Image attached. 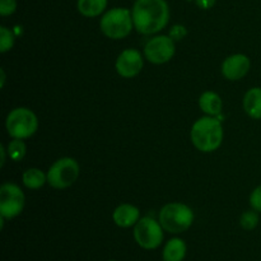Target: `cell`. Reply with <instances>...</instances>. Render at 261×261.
Listing matches in <instances>:
<instances>
[{"mask_svg":"<svg viewBox=\"0 0 261 261\" xmlns=\"http://www.w3.org/2000/svg\"><path fill=\"white\" fill-rule=\"evenodd\" d=\"M135 30L142 35H153L167 25L170 8L166 0H137L132 10Z\"/></svg>","mask_w":261,"mask_h":261,"instance_id":"obj_1","label":"cell"},{"mask_svg":"<svg viewBox=\"0 0 261 261\" xmlns=\"http://www.w3.org/2000/svg\"><path fill=\"white\" fill-rule=\"evenodd\" d=\"M223 140V127L216 116H204L196 120L191 127V142L201 152H214Z\"/></svg>","mask_w":261,"mask_h":261,"instance_id":"obj_2","label":"cell"},{"mask_svg":"<svg viewBox=\"0 0 261 261\" xmlns=\"http://www.w3.org/2000/svg\"><path fill=\"white\" fill-rule=\"evenodd\" d=\"M194 222V212L182 203L166 204L160 212V223L170 233H182Z\"/></svg>","mask_w":261,"mask_h":261,"instance_id":"obj_3","label":"cell"},{"mask_svg":"<svg viewBox=\"0 0 261 261\" xmlns=\"http://www.w3.org/2000/svg\"><path fill=\"white\" fill-rule=\"evenodd\" d=\"M133 14L125 8H114L105 13L99 22V27L105 36L112 40H121L130 35L133 30Z\"/></svg>","mask_w":261,"mask_h":261,"instance_id":"obj_4","label":"cell"},{"mask_svg":"<svg viewBox=\"0 0 261 261\" xmlns=\"http://www.w3.org/2000/svg\"><path fill=\"white\" fill-rule=\"evenodd\" d=\"M5 127L8 134L14 139H27L32 137L37 130V116L30 109L18 107L8 114Z\"/></svg>","mask_w":261,"mask_h":261,"instance_id":"obj_5","label":"cell"},{"mask_svg":"<svg viewBox=\"0 0 261 261\" xmlns=\"http://www.w3.org/2000/svg\"><path fill=\"white\" fill-rule=\"evenodd\" d=\"M79 176V165L73 158H60L50 167L47 182L54 189H66L73 185Z\"/></svg>","mask_w":261,"mask_h":261,"instance_id":"obj_6","label":"cell"},{"mask_svg":"<svg viewBox=\"0 0 261 261\" xmlns=\"http://www.w3.org/2000/svg\"><path fill=\"white\" fill-rule=\"evenodd\" d=\"M134 239L142 249H157L163 242V227L150 217H143L134 227Z\"/></svg>","mask_w":261,"mask_h":261,"instance_id":"obj_7","label":"cell"},{"mask_svg":"<svg viewBox=\"0 0 261 261\" xmlns=\"http://www.w3.org/2000/svg\"><path fill=\"white\" fill-rule=\"evenodd\" d=\"M24 208V194L15 184L5 182L0 188V216L12 219L19 216Z\"/></svg>","mask_w":261,"mask_h":261,"instance_id":"obj_8","label":"cell"},{"mask_svg":"<svg viewBox=\"0 0 261 261\" xmlns=\"http://www.w3.org/2000/svg\"><path fill=\"white\" fill-rule=\"evenodd\" d=\"M144 55L150 63L165 64L175 55V41L170 36H157L147 42Z\"/></svg>","mask_w":261,"mask_h":261,"instance_id":"obj_9","label":"cell"},{"mask_svg":"<svg viewBox=\"0 0 261 261\" xmlns=\"http://www.w3.org/2000/svg\"><path fill=\"white\" fill-rule=\"evenodd\" d=\"M144 66L142 54L135 48H127L119 55L116 60V70L122 78H133L142 71Z\"/></svg>","mask_w":261,"mask_h":261,"instance_id":"obj_10","label":"cell"},{"mask_svg":"<svg viewBox=\"0 0 261 261\" xmlns=\"http://www.w3.org/2000/svg\"><path fill=\"white\" fill-rule=\"evenodd\" d=\"M250 59L244 54H234L228 56L222 64V74L228 81H240L250 70Z\"/></svg>","mask_w":261,"mask_h":261,"instance_id":"obj_11","label":"cell"},{"mask_svg":"<svg viewBox=\"0 0 261 261\" xmlns=\"http://www.w3.org/2000/svg\"><path fill=\"white\" fill-rule=\"evenodd\" d=\"M112 218H114L116 226L121 227V228H129L138 223V221L140 219V212L137 206L132 205V204H121L115 209Z\"/></svg>","mask_w":261,"mask_h":261,"instance_id":"obj_12","label":"cell"},{"mask_svg":"<svg viewBox=\"0 0 261 261\" xmlns=\"http://www.w3.org/2000/svg\"><path fill=\"white\" fill-rule=\"evenodd\" d=\"M244 109L245 112L251 119H261V88L254 87L249 89L244 97Z\"/></svg>","mask_w":261,"mask_h":261,"instance_id":"obj_13","label":"cell"},{"mask_svg":"<svg viewBox=\"0 0 261 261\" xmlns=\"http://www.w3.org/2000/svg\"><path fill=\"white\" fill-rule=\"evenodd\" d=\"M199 106H200L201 111L204 114L209 115V116H219L222 112V98L216 93V92H204L199 98Z\"/></svg>","mask_w":261,"mask_h":261,"instance_id":"obj_14","label":"cell"},{"mask_svg":"<svg viewBox=\"0 0 261 261\" xmlns=\"http://www.w3.org/2000/svg\"><path fill=\"white\" fill-rule=\"evenodd\" d=\"M186 256V244L184 240L171 239L163 249V261H182Z\"/></svg>","mask_w":261,"mask_h":261,"instance_id":"obj_15","label":"cell"},{"mask_svg":"<svg viewBox=\"0 0 261 261\" xmlns=\"http://www.w3.org/2000/svg\"><path fill=\"white\" fill-rule=\"evenodd\" d=\"M79 13L87 18L98 17L107 7V0H78Z\"/></svg>","mask_w":261,"mask_h":261,"instance_id":"obj_16","label":"cell"},{"mask_svg":"<svg viewBox=\"0 0 261 261\" xmlns=\"http://www.w3.org/2000/svg\"><path fill=\"white\" fill-rule=\"evenodd\" d=\"M22 180L25 188L36 190V189H40L45 185V182L47 181V175H45L38 168H30L23 173Z\"/></svg>","mask_w":261,"mask_h":261,"instance_id":"obj_17","label":"cell"},{"mask_svg":"<svg viewBox=\"0 0 261 261\" xmlns=\"http://www.w3.org/2000/svg\"><path fill=\"white\" fill-rule=\"evenodd\" d=\"M27 148L23 139H14L8 144V154L14 162H19L24 158Z\"/></svg>","mask_w":261,"mask_h":261,"instance_id":"obj_18","label":"cell"},{"mask_svg":"<svg viewBox=\"0 0 261 261\" xmlns=\"http://www.w3.org/2000/svg\"><path fill=\"white\" fill-rule=\"evenodd\" d=\"M240 224L246 231H252L259 224V214L256 211H247L242 213L241 218H240Z\"/></svg>","mask_w":261,"mask_h":261,"instance_id":"obj_19","label":"cell"},{"mask_svg":"<svg viewBox=\"0 0 261 261\" xmlns=\"http://www.w3.org/2000/svg\"><path fill=\"white\" fill-rule=\"evenodd\" d=\"M13 45H14V35L9 28L2 25L0 27V51L3 54L8 53L12 50Z\"/></svg>","mask_w":261,"mask_h":261,"instance_id":"obj_20","label":"cell"},{"mask_svg":"<svg viewBox=\"0 0 261 261\" xmlns=\"http://www.w3.org/2000/svg\"><path fill=\"white\" fill-rule=\"evenodd\" d=\"M17 9V0H0V14L3 17L13 14Z\"/></svg>","mask_w":261,"mask_h":261,"instance_id":"obj_21","label":"cell"},{"mask_svg":"<svg viewBox=\"0 0 261 261\" xmlns=\"http://www.w3.org/2000/svg\"><path fill=\"white\" fill-rule=\"evenodd\" d=\"M250 205L252 209L261 213V185L257 186L250 195Z\"/></svg>","mask_w":261,"mask_h":261,"instance_id":"obj_22","label":"cell"},{"mask_svg":"<svg viewBox=\"0 0 261 261\" xmlns=\"http://www.w3.org/2000/svg\"><path fill=\"white\" fill-rule=\"evenodd\" d=\"M186 35H188V30H186L184 25L175 24L170 30V35L168 36H170L173 41H180V40H182Z\"/></svg>","mask_w":261,"mask_h":261,"instance_id":"obj_23","label":"cell"},{"mask_svg":"<svg viewBox=\"0 0 261 261\" xmlns=\"http://www.w3.org/2000/svg\"><path fill=\"white\" fill-rule=\"evenodd\" d=\"M217 0H195L196 5L201 9H211L214 4H216Z\"/></svg>","mask_w":261,"mask_h":261,"instance_id":"obj_24","label":"cell"},{"mask_svg":"<svg viewBox=\"0 0 261 261\" xmlns=\"http://www.w3.org/2000/svg\"><path fill=\"white\" fill-rule=\"evenodd\" d=\"M0 153H2V166H4V162H5V149L4 147H0Z\"/></svg>","mask_w":261,"mask_h":261,"instance_id":"obj_25","label":"cell"},{"mask_svg":"<svg viewBox=\"0 0 261 261\" xmlns=\"http://www.w3.org/2000/svg\"><path fill=\"white\" fill-rule=\"evenodd\" d=\"M0 73H2V87H4V83H5V73L4 70H0Z\"/></svg>","mask_w":261,"mask_h":261,"instance_id":"obj_26","label":"cell"},{"mask_svg":"<svg viewBox=\"0 0 261 261\" xmlns=\"http://www.w3.org/2000/svg\"><path fill=\"white\" fill-rule=\"evenodd\" d=\"M109 261H116V260H109Z\"/></svg>","mask_w":261,"mask_h":261,"instance_id":"obj_27","label":"cell"}]
</instances>
